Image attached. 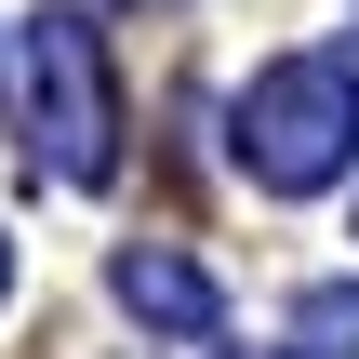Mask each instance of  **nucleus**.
<instances>
[{
  "label": "nucleus",
  "mask_w": 359,
  "mask_h": 359,
  "mask_svg": "<svg viewBox=\"0 0 359 359\" xmlns=\"http://www.w3.org/2000/svg\"><path fill=\"white\" fill-rule=\"evenodd\" d=\"M226 147H240V173H253L266 200H320L333 173H359V67L346 53H280V67H253Z\"/></svg>",
  "instance_id": "nucleus-1"
},
{
  "label": "nucleus",
  "mask_w": 359,
  "mask_h": 359,
  "mask_svg": "<svg viewBox=\"0 0 359 359\" xmlns=\"http://www.w3.org/2000/svg\"><path fill=\"white\" fill-rule=\"evenodd\" d=\"M13 80H27V147H40L67 187H107V173H120V80H107V40H93L80 13H27Z\"/></svg>",
  "instance_id": "nucleus-2"
},
{
  "label": "nucleus",
  "mask_w": 359,
  "mask_h": 359,
  "mask_svg": "<svg viewBox=\"0 0 359 359\" xmlns=\"http://www.w3.org/2000/svg\"><path fill=\"white\" fill-rule=\"evenodd\" d=\"M107 280H120V306H133L147 333H173V346H213V333H226V293H213V280H200L173 240H133Z\"/></svg>",
  "instance_id": "nucleus-3"
},
{
  "label": "nucleus",
  "mask_w": 359,
  "mask_h": 359,
  "mask_svg": "<svg viewBox=\"0 0 359 359\" xmlns=\"http://www.w3.org/2000/svg\"><path fill=\"white\" fill-rule=\"evenodd\" d=\"M293 346H306V359H359V293H346V280L293 306Z\"/></svg>",
  "instance_id": "nucleus-4"
},
{
  "label": "nucleus",
  "mask_w": 359,
  "mask_h": 359,
  "mask_svg": "<svg viewBox=\"0 0 359 359\" xmlns=\"http://www.w3.org/2000/svg\"><path fill=\"white\" fill-rule=\"evenodd\" d=\"M0 280H13V266H0Z\"/></svg>",
  "instance_id": "nucleus-5"
}]
</instances>
